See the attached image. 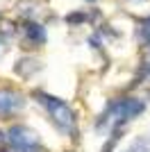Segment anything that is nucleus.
<instances>
[{"mask_svg": "<svg viewBox=\"0 0 150 152\" xmlns=\"http://www.w3.org/2000/svg\"><path fill=\"white\" fill-rule=\"evenodd\" d=\"M7 50V45H5V41H2V39H0V57H2V52Z\"/></svg>", "mask_w": 150, "mask_h": 152, "instance_id": "11", "label": "nucleus"}, {"mask_svg": "<svg viewBox=\"0 0 150 152\" xmlns=\"http://www.w3.org/2000/svg\"><path fill=\"white\" fill-rule=\"evenodd\" d=\"M146 57H148V61H150V45H148V50H146Z\"/></svg>", "mask_w": 150, "mask_h": 152, "instance_id": "12", "label": "nucleus"}, {"mask_svg": "<svg viewBox=\"0 0 150 152\" xmlns=\"http://www.w3.org/2000/svg\"><path fill=\"white\" fill-rule=\"evenodd\" d=\"M34 64H39V61H34V59H21L16 66H14V73H18V75H23V77H30L32 75V70L37 73L41 66H34Z\"/></svg>", "mask_w": 150, "mask_h": 152, "instance_id": "7", "label": "nucleus"}, {"mask_svg": "<svg viewBox=\"0 0 150 152\" xmlns=\"http://www.w3.org/2000/svg\"><path fill=\"white\" fill-rule=\"evenodd\" d=\"M139 39H141L146 45H150V16L139 23Z\"/></svg>", "mask_w": 150, "mask_h": 152, "instance_id": "8", "label": "nucleus"}, {"mask_svg": "<svg viewBox=\"0 0 150 152\" xmlns=\"http://www.w3.org/2000/svg\"><path fill=\"white\" fill-rule=\"evenodd\" d=\"M7 141H9L12 150L16 152H46L39 134L27 125H14L7 132Z\"/></svg>", "mask_w": 150, "mask_h": 152, "instance_id": "3", "label": "nucleus"}, {"mask_svg": "<svg viewBox=\"0 0 150 152\" xmlns=\"http://www.w3.org/2000/svg\"><path fill=\"white\" fill-rule=\"evenodd\" d=\"M25 109V95L12 86H0V118H14Z\"/></svg>", "mask_w": 150, "mask_h": 152, "instance_id": "4", "label": "nucleus"}, {"mask_svg": "<svg viewBox=\"0 0 150 152\" xmlns=\"http://www.w3.org/2000/svg\"><path fill=\"white\" fill-rule=\"evenodd\" d=\"M121 152H150V132L141 134V136H137V139H132Z\"/></svg>", "mask_w": 150, "mask_h": 152, "instance_id": "6", "label": "nucleus"}, {"mask_svg": "<svg viewBox=\"0 0 150 152\" xmlns=\"http://www.w3.org/2000/svg\"><path fill=\"white\" fill-rule=\"evenodd\" d=\"M148 95H150V93H148Z\"/></svg>", "mask_w": 150, "mask_h": 152, "instance_id": "14", "label": "nucleus"}, {"mask_svg": "<svg viewBox=\"0 0 150 152\" xmlns=\"http://www.w3.org/2000/svg\"><path fill=\"white\" fill-rule=\"evenodd\" d=\"M46 30L39 23H25L23 27V45L25 48H41L46 43Z\"/></svg>", "mask_w": 150, "mask_h": 152, "instance_id": "5", "label": "nucleus"}, {"mask_svg": "<svg viewBox=\"0 0 150 152\" xmlns=\"http://www.w3.org/2000/svg\"><path fill=\"white\" fill-rule=\"evenodd\" d=\"M34 100L46 109L50 123L55 125V129L68 139H75L80 134V127H77V116H75L73 107H71L66 100L57 98L52 93H46V91H34Z\"/></svg>", "mask_w": 150, "mask_h": 152, "instance_id": "1", "label": "nucleus"}, {"mask_svg": "<svg viewBox=\"0 0 150 152\" xmlns=\"http://www.w3.org/2000/svg\"><path fill=\"white\" fill-rule=\"evenodd\" d=\"M7 143H9V141H7V134H5V132H0V152L7 148Z\"/></svg>", "mask_w": 150, "mask_h": 152, "instance_id": "10", "label": "nucleus"}, {"mask_svg": "<svg viewBox=\"0 0 150 152\" xmlns=\"http://www.w3.org/2000/svg\"><path fill=\"white\" fill-rule=\"evenodd\" d=\"M146 111V100L141 98H116L105 107V111L100 114L98 127L100 129H116V127H127V123H132L134 118Z\"/></svg>", "mask_w": 150, "mask_h": 152, "instance_id": "2", "label": "nucleus"}, {"mask_svg": "<svg viewBox=\"0 0 150 152\" xmlns=\"http://www.w3.org/2000/svg\"><path fill=\"white\" fill-rule=\"evenodd\" d=\"M89 2H96V0H89Z\"/></svg>", "mask_w": 150, "mask_h": 152, "instance_id": "13", "label": "nucleus"}, {"mask_svg": "<svg viewBox=\"0 0 150 152\" xmlns=\"http://www.w3.org/2000/svg\"><path fill=\"white\" fill-rule=\"evenodd\" d=\"M89 18H91L89 14L75 12V14H68V16H66V23H68V25H80V23H84V20H89Z\"/></svg>", "mask_w": 150, "mask_h": 152, "instance_id": "9", "label": "nucleus"}]
</instances>
